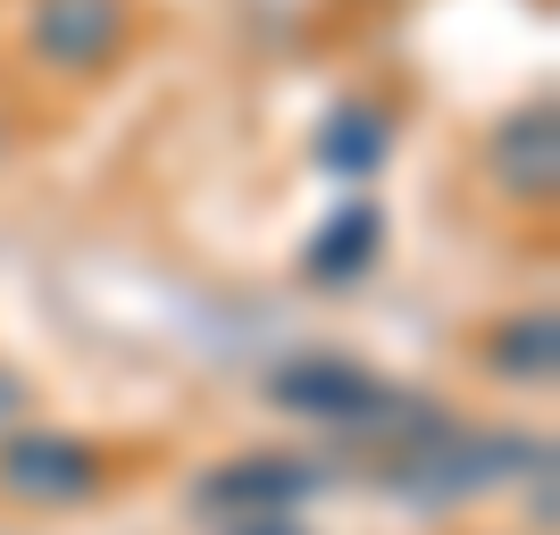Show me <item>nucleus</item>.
Wrapping results in <instances>:
<instances>
[{
    "label": "nucleus",
    "instance_id": "nucleus-1",
    "mask_svg": "<svg viewBox=\"0 0 560 535\" xmlns=\"http://www.w3.org/2000/svg\"><path fill=\"white\" fill-rule=\"evenodd\" d=\"M268 402L293 410V419L335 427V435H385V443L427 410L419 394L385 385L376 369H360V360H343V351H302V360H284V369L268 376Z\"/></svg>",
    "mask_w": 560,
    "mask_h": 535
},
{
    "label": "nucleus",
    "instance_id": "nucleus-2",
    "mask_svg": "<svg viewBox=\"0 0 560 535\" xmlns=\"http://www.w3.org/2000/svg\"><path fill=\"white\" fill-rule=\"evenodd\" d=\"M109 486V452L59 427H9L0 435V502L18 511H84Z\"/></svg>",
    "mask_w": 560,
    "mask_h": 535
},
{
    "label": "nucleus",
    "instance_id": "nucleus-3",
    "mask_svg": "<svg viewBox=\"0 0 560 535\" xmlns=\"http://www.w3.org/2000/svg\"><path fill=\"white\" fill-rule=\"evenodd\" d=\"M327 486L318 461H293V452H234V461L201 468L192 477V511L218 519V527H243V519H293L310 493Z\"/></svg>",
    "mask_w": 560,
    "mask_h": 535
},
{
    "label": "nucleus",
    "instance_id": "nucleus-4",
    "mask_svg": "<svg viewBox=\"0 0 560 535\" xmlns=\"http://www.w3.org/2000/svg\"><path fill=\"white\" fill-rule=\"evenodd\" d=\"M126 25H135L126 0H34L25 50L59 75H101L117 50H126Z\"/></svg>",
    "mask_w": 560,
    "mask_h": 535
},
{
    "label": "nucleus",
    "instance_id": "nucleus-5",
    "mask_svg": "<svg viewBox=\"0 0 560 535\" xmlns=\"http://www.w3.org/2000/svg\"><path fill=\"white\" fill-rule=\"evenodd\" d=\"M486 167H493V185L511 193L518 210H544L560 185V151H552V101H536V109H518L502 117V135L486 142Z\"/></svg>",
    "mask_w": 560,
    "mask_h": 535
},
{
    "label": "nucleus",
    "instance_id": "nucleus-6",
    "mask_svg": "<svg viewBox=\"0 0 560 535\" xmlns=\"http://www.w3.org/2000/svg\"><path fill=\"white\" fill-rule=\"evenodd\" d=\"M310 160L327 167V176H343V185H369L376 167L394 160V109L369 93L335 101L327 117H318V142H310Z\"/></svg>",
    "mask_w": 560,
    "mask_h": 535
},
{
    "label": "nucleus",
    "instance_id": "nucleus-7",
    "mask_svg": "<svg viewBox=\"0 0 560 535\" xmlns=\"http://www.w3.org/2000/svg\"><path fill=\"white\" fill-rule=\"evenodd\" d=\"M385 259V210L376 201H335L327 226L310 234V252H302V277L310 284H360Z\"/></svg>",
    "mask_w": 560,
    "mask_h": 535
},
{
    "label": "nucleus",
    "instance_id": "nucleus-8",
    "mask_svg": "<svg viewBox=\"0 0 560 535\" xmlns=\"http://www.w3.org/2000/svg\"><path fill=\"white\" fill-rule=\"evenodd\" d=\"M502 344H486L493 376H511V385H552V318H511V326H493Z\"/></svg>",
    "mask_w": 560,
    "mask_h": 535
},
{
    "label": "nucleus",
    "instance_id": "nucleus-9",
    "mask_svg": "<svg viewBox=\"0 0 560 535\" xmlns=\"http://www.w3.org/2000/svg\"><path fill=\"white\" fill-rule=\"evenodd\" d=\"M18 419H25V376H9V369H0V435H9Z\"/></svg>",
    "mask_w": 560,
    "mask_h": 535
},
{
    "label": "nucleus",
    "instance_id": "nucleus-10",
    "mask_svg": "<svg viewBox=\"0 0 560 535\" xmlns=\"http://www.w3.org/2000/svg\"><path fill=\"white\" fill-rule=\"evenodd\" d=\"M226 535H302V519H243V527H226Z\"/></svg>",
    "mask_w": 560,
    "mask_h": 535
}]
</instances>
